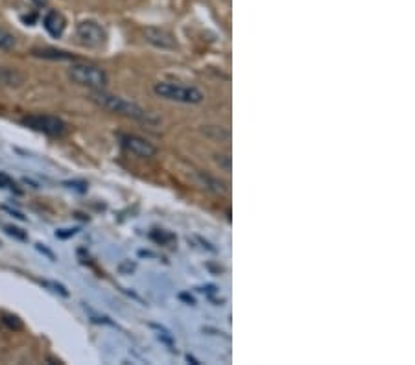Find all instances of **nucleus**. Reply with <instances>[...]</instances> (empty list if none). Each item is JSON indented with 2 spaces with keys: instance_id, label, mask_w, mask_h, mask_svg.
I'll return each instance as SVG.
<instances>
[{
  "instance_id": "obj_18",
  "label": "nucleus",
  "mask_w": 415,
  "mask_h": 365,
  "mask_svg": "<svg viewBox=\"0 0 415 365\" xmlns=\"http://www.w3.org/2000/svg\"><path fill=\"white\" fill-rule=\"evenodd\" d=\"M118 269H120V271L122 273H132L133 269H135V262H132V260H126V262H122L120 264V266H118Z\"/></svg>"
},
{
  "instance_id": "obj_16",
  "label": "nucleus",
  "mask_w": 415,
  "mask_h": 365,
  "mask_svg": "<svg viewBox=\"0 0 415 365\" xmlns=\"http://www.w3.org/2000/svg\"><path fill=\"white\" fill-rule=\"evenodd\" d=\"M215 161L220 165V168H224L225 172L231 170V157L229 155H215Z\"/></svg>"
},
{
  "instance_id": "obj_3",
  "label": "nucleus",
  "mask_w": 415,
  "mask_h": 365,
  "mask_svg": "<svg viewBox=\"0 0 415 365\" xmlns=\"http://www.w3.org/2000/svg\"><path fill=\"white\" fill-rule=\"evenodd\" d=\"M69 78L82 87H89L93 91H103L109 83L106 70L94 65H72L69 68Z\"/></svg>"
},
{
  "instance_id": "obj_21",
  "label": "nucleus",
  "mask_w": 415,
  "mask_h": 365,
  "mask_svg": "<svg viewBox=\"0 0 415 365\" xmlns=\"http://www.w3.org/2000/svg\"><path fill=\"white\" fill-rule=\"evenodd\" d=\"M179 299H183V301H186V302H189V305H196V301H194V299H192L191 295H186V293H181V295H179Z\"/></svg>"
},
{
  "instance_id": "obj_8",
  "label": "nucleus",
  "mask_w": 415,
  "mask_h": 365,
  "mask_svg": "<svg viewBox=\"0 0 415 365\" xmlns=\"http://www.w3.org/2000/svg\"><path fill=\"white\" fill-rule=\"evenodd\" d=\"M43 26H44V30H46V32L52 35V37H56V39H58V37H61V35H63L65 28H67V19H65L63 15L59 13V11L52 10L44 15Z\"/></svg>"
},
{
  "instance_id": "obj_15",
  "label": "nucleus",
  "mask_w": 415,
  "mask_h": 365,
  "mask_svg": "<svg viewBox=\"0 0 415 365\" xmlns=\"http://www.w3.org/2000/svg\"><path fill=\"white\" fill-rule=\"evenodd\" d=\"M4 229H6V233L10 234V236H13V238L28 240V234H26L23 229H19V227H13V225H6Z\"/></svg>"
},
{
  "instance_id": "obj_19",
  "label": "nucleus",
  "mask_w": 415,
  "mask_h": 365,
  "mask_svg": "<svg viewBox=\"0 0 415 365\" xmlns=\"http://www.w3.org/2000/svg\"><path fill=\"white\" fill-rule=\"evenodd\" d=\"M44 286L54 288V292H59V293H61V295H65V297H67V295H69V292H67V290H65V288L61 286V284H56V283H44Z\"/></svg>"
},
{
  "instance_id": "obj_24",
  "label": "nucleus",
  "mask_w": 415,
  "mask_h": 365,
  "mask_svg": "<svg viewBox=\"0 0 415 365\" xmlns=\"http://www.w3.org/2000/svg\"><path fill=\"white\" fill-rule=\"evenodd\" d=\"M186 360H189V361H192V364H194V365H200V361L196 360V358H192V356H191V354L186 356Z\"/></svg>"
},
{
  "instance_id": "obj_9",
  "label": "nucleus",
  "mask_w": 415,
  "mask_h": 365,
  "mask_svg": "<svg viewBox=\"0 0 415 365\" xmlns=\"http://www.w3.org/2000/svg\"><path fill=\"white\" fill-rule=\"evenodd\" d=\"M34 56L43 59H58V61H70V59H74V56L69 54V52L56 49H35Z\"/></svg>"
},
{
  "instance_id": "obj_2",
  "label": "nucleus",
  "mask_w": 415,
  "mask_h": 365,
  "mask_svg": "<svg viewBox=\"0 0 415 365\" xmlns=\"http://www.w3.org/2000/svg\"><path fill=\"white\" fill-rule=\"evenodd\" d=\"M153 93L159 98L170 100V102L179 103H201L203 102V93L196 87H186V85H179V83L172 82H159L153 85Z\"/></svg>"
},
{
  "instance_id": "obj_5",
  "label": "nucleus",
  "mask_w": 415,
  "mask_h": 365,
  "mask_svg": "<svg viewBox=\"0 0 415 365\" xmlns=\"http://www.w3.org/2000/svg\"><path fill=\"white\" fill-rule=\"evenodd\" d=\"M76 35L79 43L87 49H100L106 43V30L98 25L96 20H82L76 26Z\"/></svg>"
},
{
  "instance_id": "obj_20",
  "label": "nucleus",
  "mask_w": 415,
  "mask_h": 365,
  "mask_svg": "<svg viewBox=\"0 0 415 365\" xmlns=\"http://www.w3.org/2000/svg\"><path fill=\"white\" fill-rule=\"evenodd\" d=\"M67 231V233H63V231H58V233H56V236H58V238H69V236H74V234L78 233V229H65Z\"/></svg>"
},
{
  "instance_id": "obj_7",
  "label": "nucleus",
  "mask_w": 415,
  "mask_h": 365,
  "mask_svg": "<svg viewBox=\"0 0 415 365\" xmlns=\"http://www.w3.org/2000/svg\"><path fill=\"white\" fill-rule=\"evenodd\" d=\"M120 142H122V146L126 148L129 153L141 157V159H152L157 153V148L153 146L152 142H148L146 139H142V136L122 135L120 136Z\"/></svg>"
},
{
  "instance_id": "obj_12",
  "label": "nucleus",
  "mask_w": 415,
  "mask_h": 365,
  "mask_svg": "<svg viewBox=\"0 0 415 365\" xmlns=\"http://www.w3.org/2000/svg\"><path fill=\"white\" fill-rule=\"evenodd\" d=\"M150 236H152V240H155L157 243H161V245H166V243H170V242H174V240H176V236H174V234L172 233H168V231H153L152 234H150Z\"/></svg>"
},
{
  "instance_id": "obj_11",
  "label": "nucleus",
  "mask_w": 415,
  "mask_h": 365,
  "mask_svg": "<svg viewBox=\"0 0 415 365\" xmlns=\"http://www.w3.org/2000/svg\"><path fill=\"white\" fill-rule=\"evenodd\" d=\"M0 82L6 83V85H20L23 83V76L15 72V70L4 68V70H0Z\"/></svg>"
},
{
  "instance_id": "obj_23",
  "label": "nucleus",
  "mask_w": 415,
  "mask_h": 365,
  "mask_svg": "<svg viewBox=\"0 0 415 365\" xmlns=\"http://www.w3.org/2000/svg\"><path fill=\"white\" fill-rule=\"evenodd\" d=\"M32 2H34L37 8H43V6H46V2H49V0H32Z\"/></svg>"
},
{
  "instance_id": "obj_14",
  "label": "nucleus",
  "mask_w": 415,
  "mask_h": 365,
  "mask_svg": "<svg viewBox=\"0 0 415 365\" xmlns=\"http://www.w3.org/2000/svg\"><path fill=\"white\" fill-rule=\"evenodd\" d=\"M2 323L10 326V328H13V331H20L23 328V321L17 316H13V314H2Z\"/></svg>"
},
{
  "instance_id": "obj_10",
  "label": "nucleus",
  "mask_w": 415,
  "mask_h": 365,
  "mask_svg": "<svg viewBox=\"0 0 415 365\" xmlns=\"http://www.w3.org/2000/svg\"><path fill=\"white\" fill-rule=\"evenodd\" d=\"M200 179L201 183L207 186L209 190H212V192H216V194H220V192H225V185L222 183V181L215 179V177L207 176V174H200Z\"/></svg>"
},
{
  "instance_id": "obj_4",
  "label": "nucleus",
  "mask_w": 415,
  "mask_h": 365,
  "mask_svg": "<svg viewBox=\"0 0 415 365\" xmlns=\"http://www.w3.org/2000/svg\"><path fill=\"white\" fill-rule=\"evenodd\" d=\"M23 124L34 132L44 133L49 136H63L67 133V124L52 115H32V117L23 118Z\"/></svg>"
},
{
  "instance_id": "obj_13",
  "label": "nucleus",
  "mask_w": 415,
  "mask_h": 365,
  "mask_svg": "<svg viewBox=\"0 0 415 365\" xmlns=\"http://www.w3.org/2000/svg\"><path fill=\"white\" fill-rule=\"evenodd\" d=\"M15 37L10 34V32H6L4 28H0V50H11L15 46Z\"/></svg>"
},
{
  "instance_id": "obj_6",
  "label": "nucleus",
  "mask_w": 415,
  "mask_h": 365,
  "mask_svg": "<svg viewBox=\"0 0 415 365\" xmlns=\"http://www.w3.org/2000/svg\"><path fill=\"white\" fill-rule=\"evenodd\" d=\"M142 35H144V41L152 44V46H155V49H161V50H176L177 49L176 35L165 28H155V26H150V28H146L144 32H142Z\"/></svg>"
},
{
  "instance_id": "obj_17",
  "label": "nucleus",
  "mask_w": 415,
  "mask_h": 365,
  "mask_svg": "<svg viewBox=\"0 0 415 365\" xmlns=\"http://www.w3.org/2000/svg\"><path fill=\"white\" fill-rule=\"evenodd\" d=\"M0 186H2V188H10V190H17L15 188V181L13 179H10V177L6 176V174H0Z\"/></svg>"
},
{
  "instance_id": "obj_22",
  "label": "nucleus",
  "mask_w": 415,
  "mask_h": 365,
  "mask_svg": "<svg viewBox=\"0 0 415 365\" xmlns=\"http://www.w3.org/2000/svg\"><path fill=\"white\" fill-rule=\"evenodd\" d=\"M37 249H39V251H43L44 255H49L50 258H54V255L50 253V251H49V249H46V248H43V245H41V243H39V245H37Z\"/></svg>"
},
{
  "instance_id": "obj_1",
  "label": "nucleus",
  "mask_w": 415,
  "mask_h": 365,
  "mask_svg": "<svg viewBox=\"0 0 415 365\" xmlns=\"http://www.w3.org/2000/svg\"><path fill=\"white\" fill-rule=\"evenodd\" d=\"M91 102H94L98 108L106 109V111L117 113V115L133 118V120L144 122V124H157V122H159V118L153 117L152 113L146 111L144 108H141L139 103L132 102V100H126V98L122 96L109 94L106 93V91H93V93H91Z\"/></svg>"
}]
</instances>
